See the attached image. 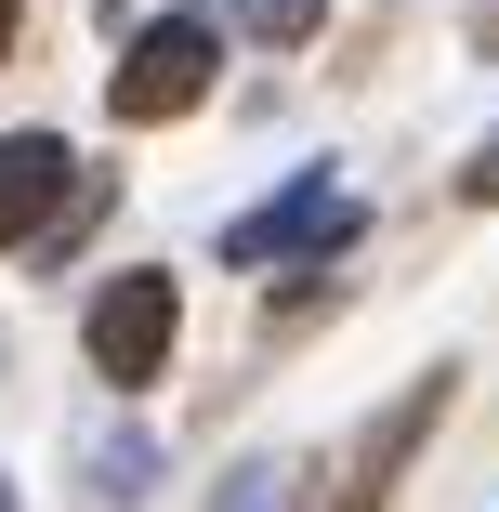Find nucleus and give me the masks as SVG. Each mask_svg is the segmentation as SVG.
Returning <instances> with one entry per match:
<instances>
[{
    "label": "nucleus",
    "mask_w": 499,
    "mask_h": 512,
    "mask_svg": "<svg viewBox=\"0 0 499 512\" xmlns=\"http://www.w3.org/2000/svg\"><path fill=\"white\" fill-rule=\"evenodd\" d=\"M211 79H224V14H211V0H171V14H158V27L119 53L106 106H119L132 132H158V119H184V106H197Z\"/></svg>",
    "instance_id": "obj_1"
},
{
    "label": "nucleus",
    "mask_w": 499,
    "mask_h": 512,
    "mask_svg": "<svg viewBox=\"0 0 499 512\" xmlns=\"http://www.w3.org/2000/svg\"><path fill=\"white\" fill-rule=\"evenodd\" d=\"M171 316H184V289H171L158 263L106 276V289H92V368H106L119 394H145V381L171 368Z\"/></svg>",
    "instance_id": "obj_2"
},
{
    "label": "nucleus",
    "mask_w": 499,
    "mask_h": 512,
    "mask_svg": "<svg viewBox=\"0 0 499 512\" xmlns=\"http://www.w3.org/2000/svg\"><path fill=\"white\" fill-rule=\"evenodd\" d=\"M355 237V197L329 184V171H303L289 197H263L250 224H224V263H276V250H342Z\"/></svg>",
    "instance_id": "obj_3"
},
{
    "label": "nucleus",
    "mask_w": 499,
    "mask_h": 512,
    "mask_svg": "<svg viewBox=\"0 0 499 512\" xmlns=\"http://www.w3.org/2000/svg\"><path fill=\"white\" fill-rule=\"evenodd\" d=\"M66 171H79V158H66L53 132H14V145H0V250L40 237V224L66 211Z\"/></svg>",
    "instance_id": "obj_4"
},
{
    "label": "nucleus",
    "mask_w": 499,
    "mask_h": 512,
    "mask_svg": "<svg viewBox=\"0 0 499 512\" xmlns=\"http://www.w3.org/2000/svg\"><path fill=\"white\" fill-rule=\"evenodd\" d=\"M237 14H250V40H303V27L329 14V0H237Z\"/></svg>",
    "instance_id": "obj_5"
},
{
    "label": "nucleus",
    "mask_w": 499,
    "mask_h": 512,
    "mask_svg": "<svg viewBox=\"0 0 499 512\" xmlns=\"http://www.w3.org/2000/svg\"><path fill=\"white\" fill-rule=\"evenodd\" d=\"M460 184H473V197H499V132H486V158H473V171H460Z\"/></svg>",
    "instance_id": "obj_6"
},
{
    "label": "nucleus",
    "mask_w": 499,
    "mask_h": 512,
    "mask_svg": "<svg viewBox=\"0 0 499 512\" xmlns=\"http://www.w3.org/2000/svg\"><path fill=\"white\" fill-rule=\"evenodd\" d=\"M14 14H27V0H0V53H14Z\"/></svg>",
    "instance_id": "obj_7"
}]
</instances>
